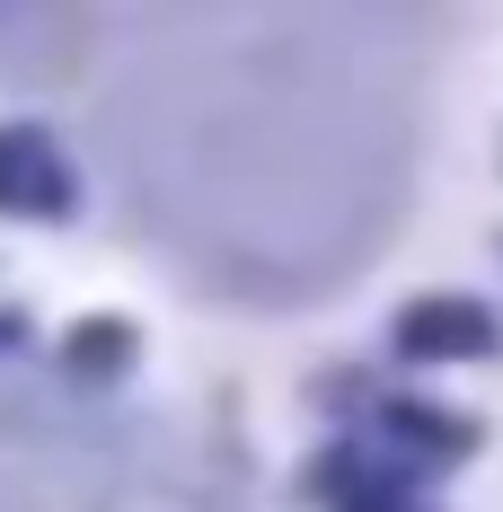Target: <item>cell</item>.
I'll return each instance as SVG.
<instances>
[{
  "instance_id": "cell-1",
  "label": "cell",
  "mask_w": 503,
  "mask_h": 512,
  "mask_svg": "<svg viewBox=\"0 0 503 512\" xmlns=\"http://www.w3.org/2000/svg\"><path fill=\"white\" fill-rule=\"evenodd\" d=\"M398 345L415 362H477V354H495V318L477 301H415L398 318Z\"/></svg>"
},
{
  "instance_id": "cell-2",
  "label": "cell",
  "mask_w": 503,
  "mask_h": 512,
  "mask_svg": "<svg viewBox=\"0 0 503 512\" xmlns=\"http://www.w3.org/2000/svg\"><path fill=\"white\" fill-rule=\"evenodd\" d=\"M0 204L9 212H62L71 204V177H62V151L45 133H0Z\"/></svg>"
}]
</instances>
